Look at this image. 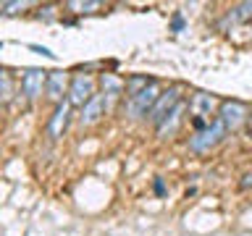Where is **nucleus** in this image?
<instances>
[{
  "instance_id": "5",
  "label": "nucleus",
  "mask_w": 252,
  "mask_h": 236,
  "mask_svg": "<svg viewBox=\"0 0 252 236\" xmlns=\"http://www.w3.org/2000/svg\"><path fill=\"white\" fill-rule=\"evenodd\" d=\"M218 118L223 121V126H226L228 131H236L250 118V113H247V108H244L242 102L226 100V102H220V108H218Z\"/></svg>"
},
{
  "instance_id": "6",
  "label": "nucleus",
  "mask_w": 252,
  "mask_h": 236,
  "mask_svg": "<svg viewBox=\"0 0 252 236\" xmlns=\"http://www.w3.org/2000/svg\"><path fill=\"white\" fill-rule=\"evenodd\" d=\"M47 76H50V71H42V68H29L27 74L21 76V92H24V97H27V100H37L39 94H45Z\"/></svg>"
},
{
  "instance_id": "7",
  "label": "nucleus",
  "mask_w": 252,
  "mask_h": 236,
  "mask_svg": "<svg viewBox=\"0 0 252 236\" xmlns=\"http://www.w3.org/2000/svg\"><path fill=\"white\" fill-rule=\"evenodd\" d=\"M68 118H71V102L63 100L61 105H55L50 121H47V137H50V139H61L63 131H66V126H68Z\"/></svg>"
},
{
  "instance_id": "3",
  "label": "nucleus",
  "mask_w": 252,
  "mask_h": 236,
  "mask_svg": "<svg viewBox=\"0 0 252 236\" xmlns=\"http://www.w3.org/2000/svg\"><path fill=\"white\" fill-rule=\"evenodd\" d=\"M94 94H97L94 92V76L92 74H76L74 79H71L66 100L71 102V105H76V108H84Z\"/></svg>"
},
{
  "instance_id": "18",
  "label": "nucleus",
  "mask_w": 252,
  "mask_h": 236,
  "mask_svg": "<svg viewBox=\"0 0 252 236\" xmlns=\"http://www.w3.org/2000/svg\"><path fill=\"white\" fill-rule=\"evenodd\" d=\"M250 186H252V173H247L244 181H242V189H250Z\"/></svg>"
},
{
  "instance_id": "4",
  "label": "nucleus",
  "mask_w": 252,
  "mask_h": 236,
  "mask_svg": "<svg viewBox=\"0 0 252 236\" xmlns=\"http://www.w3.org/2000/svg\"><path fill=\"white\" fill-rule=\"evenodd\" d=\"M179 102H181V89H179V87H171V89H165L160 97H158L155 108L150 110L147 118H150V121H153L155 126H160V123L165 121V116H168L171 110L179 105Z\"/></svg>"
},
{
  "instance_id": "10",
  "label": "nucleus",
  "mask_w": 252,
  "mask_h": 236,
  "mask_svg": "<svg viewBox=\"0 0 252 236\" xmlns=\"http://www.w3.org/2000/svg\"><path fill=\"white\" fill-rule=\"evenodd\" d=\"M184 110H187V102L181 100L176 108L171 110L168 116H165V121L158 126V137L160 139H168V137H173V134L179 131V126H181V121H184Z\"/></svg>"
},
{
  "instance_id": "15",
  "label": "nucleus",
  "mask_w": 252,
  "mask_h": 236,
  "mask_svg": "<svg viewBox=\"0 0 252 236\" xmlns=\"http://www.w3.org/2000/svg\"><path fill=\"white\" fill-rule=\"evenodd\" d=\"M0 82H3V102H11V74H8V71H3Z\"/></svg>"
},
{
  "instance_id": "12",
  "label": "nucleus",
  "mask_w": 252,
  "mask_h": 236,
  "mask_svg": "<svg viewBox=\"0 0 252 236\" xmlns=\"http://www.w3.org/2000/svg\"><path fill=\"white\" fill-rule=\"evenodd\" d=\"M226 21L231 24H239V21H252V0H247V3H239L236 8H231L226 16Z\"/></svg>"
},
{
  "instance_id": "1",
  "label": "nucleus",
  "mask_w": 252,
  "mask_h": 236,
  "mask_svg": "<svg viewBox=\"0 0 252 236\" xmlns=\"http://www.w3.org/2000/svg\"><path fill=\"white\" fill-rule=\"evenodd\" d=\"M226 126H223V121L220 118H216V121H210L208 126H205L202 131H194V137L189 139V149L192 152H210L216 145H220L223 142V137H226Z\"/></svg>"
},
{
  "instance_id": "8",
  "label": "nucleus",
  "mask_w": 252,
  "mask_h": 236,
  "mask_svg": "<svg viewBox=\"0 0 252 236\" xmlns=\"http://www.w3.org/2000/svg\"><path fill=\"white\" fill-rule=\"evenodd\" d=\"M68 74L66 71H50V76H47V87H45V97L53 100V102H63V92L68 94Z\"/></svg>"
},
{
  "instance_id": "19",
  "label": "nucleus",
  "mask_w": 252,
  "mask_h": 236,
  "mask_svg": "<svg viewBox=\"0 0 252 236\" xmlns=\"http://www.w3.org/2000/svg\"><path fill=\"white\" fill-rule=\"evenodd\" d=\"M250 121H252V116H250Z\"/></svg>"
},
{
  "instance_id": "9",
  "label": "nucleus",
  "mask_w": 252,
  "mask_h": 236,
  "mask_svg": "<svg viewBox=\"0 0 252 236\" xmlns=\"http://www.w3.org/2000/svg\"><path fill=\"white\" fill-rule=\"evenodd\" d=\"M105 110H108V97H105V94H94V97L82 108V113H79V123H82V126L97 123L100 116L105 113Z\"/></svg>"
},
{
  "instance_id": "14",
  "label": "nucleus",
  "mask_w": 252,
  "mask_h": 236,
  "mask_svg": "<svg viewBox=\"0 0 252 236\" xmlns=\"http://www.w3.org/2000/svg\"><path fill=\"white\" fill-rule=\"evenodd\" d=\"M68 8L76 13H92L94 8H100V3H68Z\"/></svg>"
},
{
  "instance_id": "17",
  "label": "nucleus",
  "mask_w": 252,
  "mask_h": 236,
  "mask_svg": "<svg viewBox=\"0 0 252 236\" xmlns=\"http://www.w3.org/2000/svg\"><path fill=\"white\" fill-rule=\"evenodd\" d=\"M184 29V19L181 16H173V31H181Z\"/></svg>"
},
{
  "instance_id": "13",
  "label": "nucleus",
  "mask_w": 252,
  "mask_h": 236,
  "mask_svg": "<svg viewBox=\"0 0 252 236\" xmlns=\"http://www.w3.org/2000/svg\"><path fill=\"white\" fill-rule=\"evenodd\" d=\"M100 84H102V89H105V97H116L118 92H121V79H116L113 74H102L100 79Z\"/></svg>"
},
{
  "instance_id": "16",
  "label": "nucleus",
  "mask_w": 252,
  "mask_h": 236,
  "mask_svg": "<svg viewBox=\"0 0 252 236\" xmlns=\"http://www.w3.org/2000/svg\"><path fill=\"white\" fill-rule=\"evenodd\" d=\"M27 5H29V3H5V5H3V13H5V16H11V13H19V11H24Z\"/></svg>"
},
{
  "instance_id": "2",
  "label": "nucleus",
  "mask_w": 252,
  "mask_h": 236,
  "mask_svg": "<svg viewBox=\"0 0 252 236\" xmlns=\"http://www.w3.org/2000/svg\"><path fill=\"white\" fill-rule=\"evenodd\" d=\"M160 87H158L155 82H150L142 92L131 94L129 102H126V116L129 118H142V116H150V110L155 108L158 97H160Z\"/></svg>"
},
{
  "instance_id": "11",
  "label": "nucleus",
  "mask_w": 252,
  "mask_h": 236,
  "mask_svg": "<svg viewBox=\"0 0 252 236\" xmlns=\"http://www.w3.org/2000/svg\"><path fill=\"white\" fill-rule=\"evenodd\" d=\"M213 105H216V100H213L210 94H205V92L192 94V102H189V108H192L194 118H208L210 110H213Z\"/></svg>"
}]
</instances>
